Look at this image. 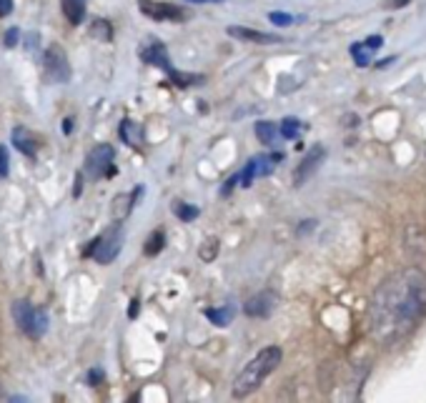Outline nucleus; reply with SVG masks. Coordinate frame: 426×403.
Wrapping results in <instances>:
<instances>
[{
	"instance_id": "nucleus-9",
	"label": "nucleus",
	"mask_w": 426,
	"mask_h": 403,
	"mask_svg": "<svg viewBox=\"0 0 426 403\" xmlns=\"http://www.w3.org/2000/svg\"><path fill=\"white\" fill-rule=\"evenodd\" d=\"M276 303H278V296H276L274 291H261L246 301L244 310H246V316H251V318H269L271 313H274Z\"/></svg>"
},
{
	"instance_id": "nucleus-21",
	"label": "nucleus",
	"mask_w": 426,
	"mask_h": 403,
	"mask_svg": "<svg viewBox=\"0 0 426 403\" xmlns=\"http://www.w3.org/2000/svg\"><path fill=\"white\" fill-rule=\"evenodd\" d=\"M278 131H281V138H288V141H294V138H299V133H301V120H296V118H283V123L278 125Z\"/></svg>"
},
{
	"instance_id": "nucleus-28",
	"label": "nucleus",
	"mask_w": 426,
	"mask_h": 403,
	"mask_svg": "<svg viewBox=\"0 0 426 403\" xmlns=\"http://www.w3.org/2000/svg\"><path fill=\"white\" fill-rule=\"evenodd\" d=\"M88 386H98L100 381H103V371H98V368H93V371L88 373Z\"/></svg>"
},
{
	"instance_id": "nucleus-3",
	"label": "nucleus",
	"mask_w": 426,
	"mask_h": 403,
	"mask_svg": "<svg viewBox=\"0 0 426 403\" xmlns=\"http://www.w3.org/2000/svg\"><path fill=\"white\" fill-rule=\"evenodd\" d=\"M141 61L148 63V65H156V68L166 70V75H168L171 81L175 83L178 88H188V86H196V83H200V75H191V73H178V70L171 65L168 61V50H166V45L161 43V40H156V38H150V40H145L143 45H141Z\"/></svg>"
},
{
	"instance_id": "nucleus-1",
	"label": "nucleus",
	"mask_w": 426,
	"mask_h": 403,
	"mask_svg": "<svg viewBox=\"0 0 426 403\" xmlns=\"http://www.w3.org/2000/svg\"><path fill=\"white\" fill-rule=\"evenodd\" d=\"M426 316V273L407 268L388 276L371 296L369 333L374 341L391 346L407 338Z\"/></svg>"
},
{
	"instance_id": "nucleus-13",
	"label": "nucleus",
	"mask_w": 426,
	"mask_h": 403,
	"mask_svg": "<svg viewBox=\"0 0 426 403\" xmlns=\"http://www.w3.org/2000/svg\"><path fill=\"white\" fill-rule=\"evenodd\" d=\"M120 141L125 143V145H131V148H138L141 145V141H143V128L136 123V120L125 118L123 123H120Z\"/></svg>"
},
{
	"instance_id": "nucleus-18",
	"label": "nucleus",
	"mask_w": 426,
	"mask_h": 403,
	"mask_svg": "<svg viewBox=\"0 0 426 403\" xmlns=\"http://www.w3.org/2000/svg\"><path fill=\"white\" fill-rule=\"evenodd\" d=\"M163 246H166V230L156 228L153 233H150L148 241H145L143 251H145V255H158L163 251Z\"/></svg>"
},
{
	"instance_id": "nucleus-23",
	"label": "nucleus",
	"mask_w": 426,
	"mask_h": 403,
	"mask_svg": "<svg viewBox=\"0 0 426 403\" xmlns=\"http://www.w3.org/2000/svg\"><path fill=\"white\" fill-rule=\"evenodd\" d=\"M216 251H219V241L211 238L206 246H200V258H203V261H213V258H216Z\"/></svg>"
},
{
	"instance_id": "nucleus-31",
	"label": "nucleus",
	"mask_w": 426,
	"mask_h": 403,
	"mask_svg": "<svg viewBox=\"0 0 426 403\" xmlns=\"http://www.w3.org/2000/svg\"><path fill=\"white\" fill-rule=\"evenodd\" d=\"M311 228H316V221H306V223H301L299 226V236H303L306 230H311Z\"/></svg>"
},
{
	"instance_id": "nucleus-34",
	"label": "nucleus",
	"mask_w": 426,
	"mask_h": 403,
	"mask_svg": "<svg viewBox=\"0 0 426 403\" xmlns=\"http://www.w3.org/2000/svg\"><path fill=\"white\" fill-rule=\"evenodd\" d=\"M404 3H409V0H394L391 6H396V8H399V6H404Z\"/></svg>"
},
{
	"instance_id": "nucleus-7",
	"label": "nucleus",
	"mask_w": 426,
	"mask_h": 403,
	"mask_svg": "<svg viewBox=\"0 0 426 403\" xmlns=\"http://www.w3.org/2000/svg\"><path fill=\"white\" fill-rule=\"evenodd\" d=\"M43 68H45V78L50 83L70 81V63L65 58V50H61V45H48V50L43 53Z\"/></svg>"
},
{
	"instance_id": "nucleus-27",
	"label": "nucleus",
	"mask_w": 426,
	"mask_h": 403,
	"mask_svg": "<svg viewBox=\"0 0 426 403\" xmlns=\"http://www.w3.org/2000/svg\"><path fill=\"white\" fill-rule=\"evenodd\" d=\"M236 183H238V173H233L231 178H228L223 186H221V196H228V193H231V188L236 186Z\"/></svg>"
},
{
	"instance_id": "nucleus-10",
	"label": "nucleus",
	"mask_w": 426,
	"mask_h": 403,
	"mask_svg": "<svg viewBox=\"0 0 426 403\" xmlns=\"http://www.w3.org/2000/svg\"><path fill=\"white\" fill-rule=\"evenodd\" d=\"M326 158V150L321 148V145H313L311 150H308L306 155H303V161L299 163V168H296V175H294V186H303L308 178H311L316 171H319V166L324 163Z\"/></svg>"
},
{
	"instance_id": "nucleus-16",
	"label": "nucleus",
	"mask_w": 426,
	"mask_h": 403,
	"mask_svg": "<svg viewBox=\"0 0 426 403\" xmlns=\"http://www.w3.org/2000/svg\"><path fill=\"white\" fill-rule=\"evenodd\" d=\"M141 193H143V186H136L133 188L131 193H128V196H118V198H116V203H113V213H116V216H128V213H131V208L133 205H136V200H138V196H141Z\"/></svg>"
},
{
	"instance_id": "nucleus-6",
	"label": "nucleus",
	"mask_w": 426,
	"mask_h": 403,
	"mask_svg": "<svg viewBox=\"0 0 426 403\" xmlns=\"http://www.w3.org/2000/svg\"><path fill=\"white\" fill-rule=\"evenodd\" d=\"M113 145L103 143V145H95L86 158V166H83V173L88 175L90 180H98L103 175L113 178L116 175V166H113Z\"/></svg>"
},
{
	"instance_id": "nucleus-12",
	"label": "nucleus",
	"mask_w": 426,
	"mask_h": 403,
	"mask_svg": "<svg viewBox=\"0 0 426 403\" xmlns=\"http://www.w3.org/2000/svg\"><path fill=\"white\" fill-rule=\"evenodd\" d=\"M13 145H15L20 153L28 155V158H36V153H38V138H33L31 131H25V128H15V131H13Z\"/></svg>"
},
{
	"instance_id": "nucleus-33",
	"label": "nucleus",
	"mask_w": 426,
	"mask_h": 403,
	"mask_svg": "<svg viewBox=\"0 0 426 403\" xmlns=\"http://www.w3.org/2000/svg\"><path fill=\"white\" fill-rule=\"evenodd\" d=\"M191 3H221V0H191Z\"/></svg>"
},
{
	"instance_id": "nucleus-5",
	"label": "nucleus",
	"mask_w": 426,
	"mask_h": 403,
	"mask_svg": "<svg viewBox=\"0 0 426 403\" xmlns=\"http://www.w3.org/2000/svg\"><path fill=\"white\" fill-rule=\"evenodd\" d=\"M10 313H13L15 326H18L28 338H40V335H45V331H48V316H45V310L36 308V306H33L31 301H25V298L13 301Z\"/></svg>"
},
{
	"instance_id": "nucleus-26",
	"label": "nucleus",
	"mask_w": 426,
	"mask_h": 403,
	"mask_svg": "<svg viewBox=\"0 0 426 403\" xmlns=\"http://www.w3.org/2000/svg\"><path fill=\"white\" fill-rule=\"evenodd\" d=\"M8 175V150L0 145V178H6Z\"/></svg>"
},
{
	"instance_id": "nucleus-2",
	"label": "nucleus",
	"mask_w": 426,
	"mask_h": 403,
	"mask_svg": "<svg viewBox=\"0 0 426 403\" xmlns=\"http://www.w3.org/2000/svg\"><path fill=\"white\" fill-rule=\"evenodd\" d=\"M281 363V348L278 346H269L261 348L256 354V358L248 361L244 366V371L238 373L236 381H233V396L236 398H246L256 391L263 381L269 379L271 373L276 371V366Z\"/></svg>"
},
{
	"instance_id": "nucleus-22",
	"label": "nucleus",
	"mask_w": 426,
	"mask_h": 403,
	"mask_svg": "<svg viewBox=\"0 0 426 403\" xmlns=\"http://www.w3.org/2000/svg\"><path fill=\"white\" fill-rule=\"evenodd\" d=\"M351 56L358 68H366L369 65V56H366V43H354L351 45Z\"/></svg>"
},
{
	"instance_id": "nucleus-19",
	"label": "nucleus",
	"mask_w": 426,
	"mask_h": 403,
	"mask_svg": "<svg viewBox=\"0 0 426 403\" xmlns=\"http://www.w3.org/2000/svg\"><path fill=\"white\" fill-rule=\"evenodd\" d=\"M90 33H93L95 40H111L113 38V28L108 20H93V25H90Z\"/></svg>"
},
{
	"instance_id": "nucleus-11",
	"label": "nucleus",
	"mask_w": 426,
	"mask_h": 403,
	"mask_svg": "<svg viewBox=\"0 0 426 403\" xmlns=\"http://www.w3.org/2000/svg\"><path fill=\"white\" fill-rule=\"evenodd\" d=\"M228 35L238 38V40H248V43H281L278 35H269V33H258L253 28H244V25H231Z\"/></svg>"
},
{
	"instance_id": "nucleus-14",
	"label": "nucleus",
	"mask_w": 426,
	"mask_h": 403,
	"mask_svg": "<svg viewBox=\"0 0 426 403\" xmlns=\"http://www.w3.org/2000/svg\"><path fill=\"white\" fill-rule=\"evenodd\" d=\"M61 8L70 25H81L86 18V0H61Z\"/></svg>"
},
{
	"instance_id": "nucleus-20",
	"label": "nucleus",
	"mask_w": 426,
	"mask_h": 403,
	"mask_svg": "<svg viewBox=\"0 0 426 403\" xmlns=\"http://www.w3.org/2000/svg\"><path fill=\"white\" fill-rule=\"evenodd\" d=\"M173 211H175V216L181 218V221H196V218H198V213H200L196 205L181 203V200H175V203H173Z\"/></svg>"
},
{
	"instance_id": "nucleus-17",
	"label": "nucleus",
	"mask_w": 426,
	"mask_h": 403,
	"mask_svg": "<svg viewBox=\"0 0 426 403\" xmlns=\"http://www.w3.org/2000/svg\"><path fill=\"white\" fill-rule=\"evenodd\" d=\"M203 313H206V318L213 323V326L223 329V326H228V323L233 321V316H236V308H233V306H223V308H206Z\"/></svg>"
},
{
	"instance_id": "nucleus-29",
	"label": "nucleus",
	"mask_w": 426,
	"mask_h": 403,
	"mask_svg": "<svg viewBox=\"0 0 426 403\" xmlns=\"http://www.w3.org/2000/svg\"><path fill=\"white\" fill-rule=\"evenodd\" d=\"M13 0H0V15H10Z\"/></svg>"
},
{
	"instance_id": "nucleus-8",
	"label": "nucleus",
	"mask_w": 426,
	"mask_h": 403,
	"mask_svg": "<svg viewBox=\"0 0 426 403\" xmlns=\"http://www.w3.org/2000/svg\"><path fill=\"white\" fill-rule=\"evenodd\" d=\"M138 8H141V13L143 15H148V18L153 20H168V23H181V20H186V10L178 6H173V3H158V0H138Z\"/></svg>"
},
{
	"instance_id": "nucleus-30",
	"label": "nucleus",
	"mask_w": 426,
	"mask_h": 403,
	"mask_svg": "<svg viewBox=\"0 0 426 403\" xmlns=\"http://www.w3.org/2000/svg\"><path fill=\"white\" fill-rule=\"evenodd\" d=\"M381 43H384L381 38L374 35V38H369V40H366V48H371V50H374V48H381Z\"/></svg>"
},
{
	"instance_id": "nucleus-4",
	"label": "nucleus",
	"mask_w": 426,
	"mask_h": 403,
	"mask_svg": "<svg viewBox=\"0 0 426 403\" xmlns=\"http://www.w3.org/2000/svg\"><path fill=\"white\" fill-rule=\"evenodd\" d=\"M120 248H123V226L113 223V226H108V228L103 230V233H100V236L95 238L86 251H83V255H90L95 263L108 266V263H113L116 258H118Z\"/></svg>"
},
{
	"instance_id": "nucleus-24",
	"label": "nucleus",
	"mask_w": 426,
	"mask_h": 403,
	"mask_svg": "<svg viewBox=\"0 0 426 403\" xmlns=\"http://www.w3.org/2000/svg\"><path fill=\"white\" fill-rule=\"evenodd\" d=\"M269 20H271V23H274V25H278V28H286V25H291V23H294V18H291L288 13H278V10H276V13H271V15H269Z\"/></svg>"
},
{
	"instance_id": "nucleus-32",
	"label": "nucleus",
	"mask_w": 426,
	"mask_h": 403,
	"mask_svg": "<svg viewBox=\"0 0 426 403\" xmlns=\"http://www.w3.org/2000/svg\"><path fill=\"white\" fill-rule=\"evenodd\" d=\"M128 316H131V318L138 316V298H133V301H131V313H128Z\"/></svg>"
},
{
	"instance_id": "nucleus-25",
	"label": "nucleus",
	"mask_w": 426,
	"mask_h": 403,
	"mask_svg": "<svg viewBox=\"0 0 426 403\" xmlns=\"http://www.w3.org/2000/svg\"><path fill=\"white\" fill-rule=\"evenodd\" d=\"M18 38H20V31H18V28H10V31L6 33V40H3V43H6V48H15Z\"/></svg>"
},
{
	"instance_id": "nucleus-15",
	"label": "nucleus",
	"mask_w": 426,
	"mask_h": 403,
	"mask_svg": "<svg viewBox=\"0 0 426 403\" xmlns=\"http://www.w3.org/2000/svg\"><path fill=\"white\" fill-rule=\"evenodd\" d=\"M256 138L263 143V145H276L278 138H281V131L278 125L271 123V120H258L256 123Z\"/></svg>"
}]
</instances>
